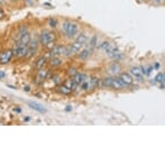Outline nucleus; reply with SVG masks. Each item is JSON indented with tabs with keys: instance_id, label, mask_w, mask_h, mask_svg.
<instances>
[{
	"instance_id": "f257e3e1",
	"label": "nucleus",
	"mask_w": 165,
	"mask_h": 165,
	"mask_svg": "<svg viewBox=\"0 0 165 165\" xmlns=\"http://www.w3.org/2000/svg\"><path fill=\"white\" fill-rule=\"evenodd\" d=\"M79 26L78 23L75 22H71V20H63L62 25H61V33L64 35L68 39H74L77 35L79 34Z\"/></svg>"
},
{
	"instance_id": "f03ea898",
	"label": "nucleus",
	"mask_w": 165,
	"mask_h": 165,
	"mask_svg": "<svg viewBox=\"0 0 165 165\" xmlns=\"http://www.w3.org/2000/svg\"><path fill=\"white\" fill-rule=\"evenodd\" d=\"M56 39H57V35L50 29H43L38 35L39 44L48 50H51L56 44Z\"/></svg>"
},
{
	"instance_id": "7ed1b4c3",
	"label": "nucleus",
	"mask_w": 165,
	"mask_h": 165,
	"mask_svg": "<svg viewBox=\"0 0 165 165\" xmlns=\"http://www.w3.org/2000/svg\"><path fill=\"white\" fill-rule=\"evenodd\" d=\"M11 51H13V54H14L15 57L24 59L26 56V53H27V45H24L17 39V41H15L14 47L11 48Z\"/></svg>"
},
{
	"instance_id": "20e7f679",
	"label": "nucleus",
	"mask_w": 165,
	"mask_h": 165,
	"mask_svg": "<svg viewBox=\"0 0 165 165\" xmlns=\"http://www.w3.org/2000/svg\"><path fill=\"white\" fill-rule=\"evenodd\" d=\"M13 57H14V54H13L11 50H6L4 52H1V54H0V64H8L9 62H11Z\"/></svg>"
},
{
	"instance_id": "39448f33",
	"label": "nucleus",
	"mask_w": 165,
	"mask_h": 165,
	"mask_svg": "<svg viewBox=\"0 0 165 165\" xmlns=\"http://www.w3.org/2000/svg\"><path fill=\"white\" fill-rule=\"evenodd\" d=\"M92 53H93V50H92V48L88 47V46H84V47H83L82 50L80 51L77 55H78V57L81 61H87L91 57Z\"/></svg>"
},
{
	"instance_id": "423d86ee",
	"label": "nucleus",
	"mask_w": 165,
	"mask_h": 165,
	"mask_svg": "<svg viewBox=\"0 0 165 165\" xmlns=\"http://www.w3.org/2000/svg\"><path fill=\"white\" fill-rule=\"evenodd\" d=\"M128 88V85L124 83V81L117 75V77H114L112 79V83H111V89H115V90H123V89H126Z\"/></svg>"
},
{
	"instance_id": "0eeeda50",
	"label": "nucleus",
	"mask_w": 165,
	"mask_h": 165,
	"mask_svg": "<svg viewBox=\"0 0 165 165\" xmlns=\"http://www.w3.org/2000/svg\"><path fill=\"white\" fill-rule=\"evenodd\" d=\"M48 74H50V71L47 69H45V68L38 70V71H37V75H36L37 84H42V83L44 82L46 79L48 78Z\"/></svg>"
},
{
	"instance_id": "6e6552de",
	"label": "nucleus",
	"mask_w": 165,
	"mask_h": 165,
	"mask_svg": "<svg viewBox=\"0 0 165 165\" xmlns=\"http://www.w3.org/2000/svg\"><path fill=\"white\" fill-rule=\"evenodd\" d=\"M129 73H130V75L134 79H136L138 82H143L144 81V75H143L139 66H132L130 70H129Z\"/></svg>"
},
{
	"instance_id": "1a4fd4ad",
	"label": "nucleus",
	"mask_w": 165,
	"mask_h": 165,
	"mask_svg": "<svg viewBox=\"0 0 165 165\" xmlns=\"http://www.w3.org/2000/svg\"><path fill=\"white\" fill-rule=\"evenodd\" d=\"M108 72H109V74L111 77H117V75H119L120 72H121V65H120L118 62L112 63L111 65H109Z\"/></svg>"
},
{
	"instance_id": "9d476101",
	"label": "nucleus",
	"mask_w": 165,
	"mask_h": 165,
	"mask_svg": "<svg viewBox=\"0 0 165 165\" xmlns=\"http://www.w3.org/2000/svg\"><path fill=\"white\" fill-rule=\"evenodd\" d=\"M84 44H81V43H79V42L74 41L73 43H71L69 46V50L71 52V54L72 55H77L80 52V51L82 50L83 47H84Z\"/></svg>"
},
{
	"instance_id": "9b49d317",
	"label": "nucleus",
	"mask_w": 165,
	"mask_h": 165,
	"mask_svg": "<svg viewBox=\"0 0 165 165\" xmlns=\"http://www.w3.org/2000/svg\"><path fill=\"white\" fill-rule=\"evenodd\" d=\"M62 52H63V45H59L55 44L52 48L50 50V59L51 57H56V56H61L62 57Z\"/></svg>"
},
{
	"instance_id": "f8f14e48",
	"label": "nucleus",
	"mask_w": 165,
	"mask_h": 165,
	"mask_svg": "<svg viewBox=\"0 0 165 165\" xmlns=\"http://www.w3.org/2000/svg\"><path fill=\"white\" fill-rule=\"evenodd\" d=\"M123 81H124V83H126L127 85H132L134 82V78L130 75V73L129 72H120V74L118 75Z\"/></svg>"
},
{
	"instance_id": "ddd939ff",
	"label": "nucleus",
	"mask_w": 165,
	"mask_h": 165,
	"mask_svg": "<svg viewBox=\"0 0 165 165\" xmlns=\"http://www.w3.org/2000/svg\"><path fill=\"white\" fill-rule=\"evenodd\" d=\"M47 64H50L51 68H59V66H61V65L63 64V59H62L61 56H56V57H51Z\"/></svg>"
},
{
	"instance_id": "4468645a",
	"label": "nucleus",
	"mask_w": 165,
	"mask_h": 165,
	"mask_svg": "<svg viewBox=\"0 0 165 165\" xmlns=\"http://www.w3.org/2000/svg\"><path fill=\"white\" fill-rule=\"evenodd\" d=\"M28 106L32 108V109L36 110L38 112H41V114H45L46 112V109L44 108V106L41 105V103H37V102H33V101H28L27 102Z\"/></svg>"
},
{
	"instance_id": "2eb2a0df",
	"label": "nucleus",
	"mask_w": 165,
	"mask_h": 165,
	"mask_svg": "<svg viewBox=\"0 0 165 165\" xmlns=\"http://www.w3.org/2000/svg\"><path fill=\"white\" fill-rule=\"evenodd\" d=\"M39 41H38V37H33L30 38V41L28 43L27 47L29 50H34V51H38V47H39Z\"/></svg>"
},
{
	"instance_id": "dca6fc26",
	"label": "nucleus",
	"mask_w": 165,
	"mask_h": 165,
	"mask_svg": "<svg viewBox=\"0 0 165 165\" xmlns=\"http://www.w3.org/2000/svg\"><path fill=\"white\" fill-rule=\"evenodd\" d=\"M30 38H32V35H30V33L29 32H26L24 33V34H20L18 37V41L24 44V45H28V43L30 41Z\"/></svg>"
},
{
	"instance_id": "f3484780",
	"label": "nucleus",
	"mask_w": 165,
	"mask_h": 165,
	"mask_svg": "<svg viewBox=\"0 0 165 165\" xmlns=\"http://www.w3.org/2000/svg\"><path fill=\"white\" fill-rule=\"evenodd\" d=\"M100 79H98L97 77H90L89 79V85H90V89L91 90H96L99 88L100 85Z\"/></svg>"
},
{
	"instance_id": "a211bd4d",
	"label": "nucleus",
	"mask_w": 165,
	"mask_h": 165,
	"mask_svg": "<svg viewBox=\"0 0 165 165\" xmlns=\"http://www.w3.org/2000/svg\"><path fill=\"white\" fill-rule=\"evenodd\" d=\"M47 63H48L47 57H46V56H41V57L36 61V63H35V68H36L37 70L43 69V68H45L46 65H47Z\"/></svg>"
},
{
	"instance_id": "6ab92c4d",
	"label": "nucleus",
	"mask_w": 165,
	"mask_h": 165,
	"mask_svg": "<svg viewBox=\"0 0 165 165\" xmlns=\"http://www.w3.org/2000/svg\"><path fill=\"white\" fill-rule=\"evenodd\" d=\"M88 78H89V77H88L87 74L82 73V72H78V73L75 74V75H74L72 79H73L74 81H75V82H77L79 85H80V84H81L82 82H84V81H85Z\"/></svg>"
},
{
	"instance_id": "aec40b11",
	"label": "nucleus",
	"mask_w": 165,
	"mask_h": 165,
	"mask_svg": "<svg viewBox=\"0 0 165 165\" xmlns=\"http://www.w3.org/2000/svg\"><path fill=\"white\" fill-rule=\"evenodd\" d=\"M87 43H88V47L94 50L96 47H98V36L97 35H92L90 38H88Z\"/></svg>"
},
{
	"instance_id": "412c9836",
	"label": "nucleus",
	"mask_w": 165,
	"mask_h": 165,
	"mask_svg": "<svg viewBox=\"0 0 165 165\" xmlns=\"http://www.w3.org/2000/svg\"><path fill=\"white\" fill-rule=\"evenodd\" d=\"M56 91L60 92V93H62V94H64V96H69V94H71L72 93V91L70 90L68 87H65L64 84H59V85H56Z\"/></svg>"
},
{
	"instance_id": "4be33fe9",
	"label": "nucleus",
	"mask_w": 165,
	"mask_h": 165,
	"mask_svg": "<svg viewBox=\"0 0 165 165\" xmlns=\"http://www.w3.org/2000/svg\"><path fill=\"white\" fill-rule=\"evenodd\" d=\"M74 41H77L79 42V43H81V44H87V41H88V36H87V34L84 32L82 33H79L78 35H77V37L74 38Z\"/></svg>"
},
{
	"instance_id": "5701e85b",
	"label": "nucleus",
	"mask_w": 165,
	"mask_h": 165,
	"mask_svg": "<svg viewBox=\"0 0 165 165\" xmlns=\"http://www.w3.org/2000/svg\"><path fill=\"white\" fill-rule=\"evenodd\" d=\"M112 79H114V77H111V75H109V77H106V78H103L102 80H101V82H102V85H103L105 88H111Z\"/></svg>"
},
{
	"instance_id": "b1692460",
	"label": "nucleus",
	"mask_w": 165,
	"mask_h": 165,
	"mask_svg": "<svg viewBox=\"0 0 165 165\" xmlns=\"http://www.w3.org/2000/svg\"><path fill=\"white\" fill-rule=\"evenodd\" d=\"M47 25H48V27L51 29H55V28H57V25H59V22H57V19L54 18V17H51L48 19V22H47Z\"/></svg>"
},
{
	"instance_id": "393cba45",
	"label": "nucleus",
	"mask_w": 165,
	"mask_h": 165,
	"mask_svg": "<svg viewBox=\"0 0 165 165\" xmlns=\"http://www.w3.org/2000/svg\"><path fill=\"white\" fill-rule=\"evenodd\" d=\"M154 80H155L156 83L164 82V80H165V74H164V72H160V73H157V75H156L155 78H154Z\"/></svg>"
},
{
	"instance_id": "a878e982",
	"label": "nucleus",
	"mask_w": 165,
	"mask_h": 165,
	"mask_svg": "<svg viewBox=\"0 0 165 165\" xmlns=\"http://www.w3.org/2000/svg\"><path fill=\"white\" fill-rule=\"evenodd\" d=\"M110 46V43L108 41H105V42H102L101 44H99V50L101 51H103V52H106V50Z\"/></svg>"
},
{
	"instance_id": "bb28decb",
	"label": "nucleus",
	"mask_w": 165,
	"mask_h": 165,
	"mask_svg": "<svg viewBox=\"0 0 165 165\" xmlns=\"http://www.w3.org/2000/svg\"><path fill=\"white\" fill-rule=\"evenodd\" d=\"M79 71L75 68H70V69H68V75H69L70 78H73L75 74L78 73Z\"/></svg>"
},
{
	"instance_id": "cd10ccee",
	"label": "nucleus",
	"mask_w": 165,
	"mask_h": 165,
	"mask_svg": "<svg viewBox=\"0 0 165 165\" xmlns=\"http://www.w3.org/2000/svg\"><path fill=\"white\" fill-rule=\"evenodd\" d=\"M26 32H29V30H28V26L27 25H22L18 29V35L24 34V33H26Z\"/></svg>"
},
{
	"instance_id": "c85d7f7f",
	"label": "nucleus",
	"mask_w": 165,
	"mask_h": 165,
	"mask_svg": "<svg viewBox=\"0 0 165 165\" xmlns=\"http://www.w3.org/2000/svg\"><path fill=\"white\" fill-rule=\"evenodd\" d=\"M52 80H54L55 85H59V84H61V83H62V81H61V77H60V75H53V78H52Z\"/></svg>"
},
{
	"instance_id": "c756f323",
	"label": "nucleus",
	"mask_w": 165,
	"mask_h": 165,
	"mask_svg": "<svg viewBox=\"0 0 165 165\" xmlns=\"http://www.w3.org/2000/svg\"><path fill=\"white\" fill-rule=\"evenodd\" d=\"M153 70H154V66H153V65H148L146 68V74H145V75H151V73L153 72Z\"/></svg>"
},
{
	"instance_id": "7c9ffc66",
	"label": "nucleus",
	"mask_w": 165,
	"mask_h": 165,
	"mask_svg": "<svg viewBox=\"0 0 165 165\" xmlns=\"http://www.w3.org/2000/svg\"><path fill=\"white\" fill-rule=\"evenodd\" d=\"M34 2H35V0H25V4L28 6H32L34 5Z\"/></svg>"
},
{
	"instance_id": "2f4dec72",
	"label": "nucleus",
	"mask_w": 165,
	"mask_h": 165,
	"mask_svg": "<svg viewBox=\"0 0 165 165\" xmlns=\"http://www.w3.org/2000/svg\"><path fill=\"white\" fill-rule=\"evenodd\" d=\"M139 69H140V71H142L143 75H145V74H146V68H145V66L140 65V66H139Z\"/></svg>"
},
{
	"instance_id": "473e14b6",
	"label": "nucleus",
	"mask_w": 165,
	"mask_h": 165,
	"mask_svg": "<svg viewBox=\"0 0 165 165\" xmlns=\"http://www.w3.org/2000/svg\"><path fill=\"white\" fill-rule=\"evenodd\" d=\"M5 17V11L2 10V8H0V18H4Z\"/></svg>"
},
{
	"instance_id": "72a5a7b5",
	"label": "nucleus",
	"mask_w": 165,
	"mask_h": 165,
	"mask_svg": "<svg viewBox=\"0 0 165 165\" xmlns=\"http://www.w3.org/2000/svg\"><path fill=\"white\" fill-rule=\"evenodd\" d=\"M161 68V65H160V63H155L154 64V69H156V70H158Z\"/></svg>"
},
{
	"instance_id": "f704fd0d",
	"label": "nucleus",
	"mask_w": 165,
	"mask_h": 165,
	"mask_svg": "<svg viewBox=\"0 0 165 165\" xmlns=\"http://www.w3.org/2000/svg\"><path fill=\"white\" fill-rule=\"evenodd\" d=\"M158 84H160V89H161V90H164V82L158 83Z\"/></svg>"
},
{
	"instance_id": "c9c22d12",
	"label": "nucleus",
	"mask_w": 165,
	"mask_h": 165,
	"mask_svg": "<svg viewBox=\"0 0 165 165\" xmlns=\"http://www.w3.org/2000/svg\"><path fill=\"white\" fill-rule=\"evenodd\" d=\"M71 110H72V107H71V106H68V107L65 108V111H68V112H69V111H71Z\"/></svg>"
},
{
	"instance_id": "e433bc0d",
	"label": "nucleus",
	"mask_w": 165,
	"mask_h": 165,
	"mask_svg": "<svg viewBox=\"0 0 165 165\" xmlns=\"http://www.w3.org/2000/svg\"><path fill=\"white\" fill-rule=\"evenodd\" d=\"M24 90H25V91H27V92H29V91H30V88H29V87H25V88H24Z\"/></svg>"
},
{
	"instance_id": "4c0bfd02",
	"label": "nucleus",
	"mask_w": 165,
	"mask_h": 165,
	"mask_svg": "<svg viewBox=\"0 0 165 165\" xmlns=\"http://www.w3.org/2000/svg\"><path fill=\"white\" fill-rule=\"evenodd\" d=\"M154 2H156V4H161V2H163V0H153Z\"/></svg>"
},
{
	"instance_id": "58836bf2",
	"label": "nucleus",
	"mask_w": 165,
	"mask_h": 165,
	"mask_svg": "<svg viewBox=\"0 0 165 165\" xmlns=\"http://www.w3.org/2000/svg\"><path fill=\"white\" fill-rule=\"evenodd\" d=\"M6 77V74L4 73V72H0V78H5Z\"/></svg>"
},
{
	"instance_id": "ea45409f",
	"label": "nucleus",
	"mask_w": 165,
	"mask_h": 165,
	"mask_svg": "<svg viewBox=\"0 0 165 165\" xmlns=\"http://www.w3.org/2000/svg\"><path fill=\"white\" fill-rule=\"evenodd\" d=\"M10 2H18L19 0H9Z\"/></svg>"
},
{
	"instance_id": "a19ab883",
	"label": "nucleus",
	"mask_w": 165,
	"mask_h": 165,
	"mask_svg": "<svg viewBox=\"0 0 165 165\" xmlns=\"http://www.w3.org/2000/svg\"><path fill=\"white\" fill-rule=\"evenodd\" d=\"M139 1H146V0H139Z\"/></svg>"
},
{
	"instance_id": "79ce46f5",
	"label": "nucleus",
	"mask_w": 165,
	"mask_h": 165,
	"mask_svg": "<svg viewBox=\"0 0 165 165\" xmlns=\"http://www.w3.org/2000/svg\"><path fill=\"white\" fill-rule=\"evenodd\" d=\"M0 54H1V52H0Z\"/></svg>"
}]
</instances>
